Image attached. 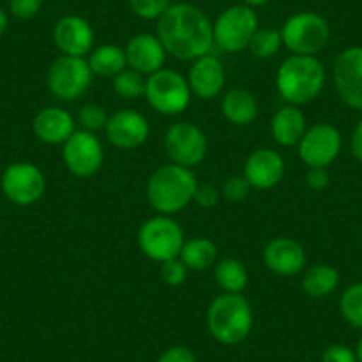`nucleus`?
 <instances>
[{
  "mask_svg": "<svg viewBox=\"0 0 362 362\" xmlns=\"http://www.w3.org/2000/svg\"><path fill=\"white\" fill-rule=\"evenodd\" d=\"M156 36L167 54L180 61H196L214 48V23L197 6L189 2L170 4L158 18Z\"/></svg>",
  "mask_w": 362,
  "mask_h": 362,
  "instance_id": "1",
  "label": "nucleus"
},
{
  "mask_svg": "<svg viewBox=\"0 0 362 362\" xmlns=\"http://www.w3.org/2000/svg\"><path fill=\"white\" fill-rule=\"evenodd\" d=\"M197 177L192 169L176 163L158 167L148 181V201L160 215H174L189 206L197 189Z\"/></svg>",
  "mask_w": 362,
  "mask_h": 362,
  "instance_id": "2",
  "label": "nucleus"
},
{
  "mask_svg": "<svg viewBox=\"0 0 362 362\" xmlns=\"http://www.w3.org/2000/svg\"><path fill=\"white\" fill-rule=\"evenodd\" d=\"M281 98L295 107L311 103L325 86V68L315 55H291L276 75Z\"/></svg>",
  "mask_w": 362,
  "mask_h": 362,
  "instance_id": "3",
  "label": "nucleus"
},
{
  "mask_svg": "<svg viewBox=\"0 0 362 362\" xmlns=\"http://www.w3.org/2000/svg\"><path fill=\"white\" fill-rule=\"evenodd\" d=\"M252 308L242 293H222L208 308V330L222 344H238L252 330Z\"/></svg>",
  "mask_w": 362,
  "mask_h": 362,
  "instance_id": "4",
  "label": "nucleus"
},
{
  "mask_svg": "<svg viewBox=\"0 0 362 362\" xmlns=\"http://www.w3.org/2000/svg\"><path fill=\"white\" fill-rule=\"evenodd\" d=\"M190 90L189 80L183 78L174 69H158L146 78V95L149 105L163 116H177L189 107Z\"/></svg>",
  "mask_w": 362,
  "mask_h": 362,
  "instance_id": "5",
  "label": "nucleus"
},
{
  "mask_svg": "<svg viewBox=\"0 0 362 362\" xmlns=\"http://www.w3.org/2000/svg\"><path fill=\"white\" fill-rule=\"evenodd\" d=\"M139 247L153 261H163L180 257L185 235L183 229L169 215H156L148 218L139 229Z\"/></svg>",
  "mask_w": 362,
  "mask_h": 362,
  "instance_id": "6",
  "label": "nucleus"
},
{
  "mask_svg": "<svg viewBox=\"0 0 362 362\" xmlns=\"http://www.w3.org/2000/svg\"><path fill=\"white\" fill-rule=\"evenodd\" d=\"M283 45L295 55H315L325 48L330 27L322 15L302 11L290 16L281 30Z\"/></svg>",
  "mask_w": 362,
  "mask_h": 362,
  "instance_id": "7",
  "label": "nucleus"
},
{
  "mask_svg": "<svg viewBox=\"0 0 362 362\" xmlns=\"http://www.w3.org/2000/svg\"><path fill=\"white\" fill-rule=\"evenodd\" d=\"M257 27V15L245 4L224 9L214 22V41L221 50L235 54L249 48Z\"/></svg>",
  "mask_w": 362,
  "mask_h": 362,
  "instance_id": "8",
  "label": "nucleus"
},
{
  "mask_svg": "<svg viewBox=\"0 0 362 362\" xmlns=\"http://www.w3.org/2000/svg\"><path fill=\"white\" fill-rule=\"evenodd\" d=\"M95 73L90 71L89 62L75 55H61L52 62L47 75L48 89L64 102H73L89 89Z\"/></svg>",
  "mask_w": 362,
  "mask_h": 362,
  "instance_id": "9",
  "label": "nucleus"
},
{
  "mask_svg": "<svg viewBox=\"0 0 362 362\" xmlns=\"http://www.w3.org/2000/svg\"><path fill=\"white\" fill-rule=\"evenodd\" d=\"M165 153L173 163L183 167H196L206 156L208 141L204 132L192 123H176L167 130L163 139Z\"/></svg>",
  "mask_w": 362,
  "mask_h": 362,
  "instance_id": "10",
  "label": "nucleus"
},
{
  "mask_svg": "<svg viewBox=\"0 0 362 362\" xmlns=\"http://www.w3.org/2000/svg\"><path fill=\"white\" fill-rule=\"evenodd\" d=\"M45 187L43 173L30 162L11 163L2 174V192L18 206L37 203L43 197Z\"/></svg>",
  "mask_w": 362,
  "mask_h": 362,
  "instance_id": "11",
  "label": "nucleus"
},
{
  "mask_svg": "<svg viewBox=\"0 0 362 362\" xmlns=\"http://www.w3.org/2000/svg\"><path fill=\"white\" fill-rule=\"evenodd\" d=\"M62 160L69 173L78 177L95 176L103 163V146L90 132H75L62 144Z\"/></svg>",
  "mask_w": 362,
  "mask_h": 362,
  "instance_id": "12",
  "label": "nucleus"
},
{
  "mask_svg": "<svg viewBox=\"0 0 362 362\" xmlns=\"http://www.w3.org/2000/svg\"><path fill=\"white\" fill-rule=\"evenodd\" d=\"M332 82L344 105L362 110V47L346 48L337 55Z\"/></svg>",
  "mask_w": 362,
  "mask_h": 362,
  "instance_id": "13",
  "label": "nucleus"
},
{
  "mask_svg": "<svg viewBox=\"0 0 362 362\" xmlns=\"http://www.w3.org/2000/svg\"><path fill=\"white\" fill-rule=\"evenodd\" d=\"M343 139L332 124L318 123L308 128L298 142V155L308 167H327L339 156Z\"/></svg>",
  "mask_w": 362,
  "mask_h": 362,
  "instance_id": "14",
  "label": "nucleus"
},
{
  "mask_svg": "<svg viewBox=\"0 0 362 362\" xmlns=\"http://www.w3.org/2000/svg\"><path fill=\"white\" fill-rule=\"evenodd\" d=\"M107 139L119 149H135L149 137V123L142 114L121 109L109 117L105 127Z\"/></svg>",
  "mask_w": 362,
  "mask_h": 362,
  "instance_id": "15",
  "label": "nucleus"
},
{
  "mask_svg": "<svg viewBox=\"0 0 362 362\" xmlns=\"http://www.w3.org/2000/svg\"><path fill=\"white\" fill-rule=\"evenodd\" d=\"M54 41L62 55L83 57L93 52L95 45V30L86 18L76 15L62 16L54 27Z\"/></svg>",
  "mask_w": 362,
  "mask_h": 362,
  "instance_id": "16",
  "label": "nucleus"
},
{
  "mask_svg": "<svg viewBox=\"0 0 362 362\" xmlns=\"http://www.w3.org/2000/svg\"><path fill=\"white\" fill-rule=\"evenodd\" d=\"M243 176L252 189H274L284 176L283 156L276 149H256L247 158L245 167H243Z\"/></svg>",
  "mask_w": 362,
  "mask_h": 362,
  "instance_id": "17",
  "label": "nucleus"
},
{
  "mask_svg": "<svg viewBox=\"0 0 362 362\" xmlns=\"http://www.w3.org/2000/svg\"><path fill=\"white\" fill-rule=\"evenodd\" d=\"M124 55H127L128 68L135 69L141 75L149 76L151 73L163 68L167 52L163 48L162 41L158 40V36H153V34H137V36H134L127 43Z\"/></svg>",
  "mask_w": 362,
  "mask_h": 362,
  "instance_id": "18",
  "label": "nucleus"
},
{
  "mask_svg": "<svg viewBox=\"0 0 362 362\" xmlns=\"http://www.w3.org/2000/svg\"><path fill=\"white\" fill-rule=\"evenodd\" d=\"M224 83V66L215 55L208 54L194 61L189 73V86L192 95L201 100H214L222 93Z\"/></svg>",
  "mask_w": 362,
  "mask_h": 362,
  "instance_id": "19",
  "label": "nucleus"
},
{
  "mask_svg": "<svg viewBox=\"0 0 362 362\" xmlns=\"http://www.w3.org/2000/svg\"><path fill=\"white\" fill-rule=\"evenodd\" d=\"M263 261L270 272L277 276L290 277L305 267V250L295 240L276 238L264 247Z\"/></svg>",
  "mask_w": 362,
  "mask_h": 362,
  "instance_id": "20",
  "label": "nucleus"
},
{
  "mask_svg": "<svg viewBox=\"0 0 362 362\" xmlns=\"http://www.w3.org/2000/svg\"><path fill=\"white\" fill-rule=\"evenodd\" d=\"M33 128L45 144H64L75 134V119L61 107H47L36 114Z\"/></svg>",
  "mask_w": 362,
  "mask_h": 362,
  "instance_id": "21",
  "label": "nucleus"
},
{
  "mask_svg": "<svg viewBox=\"0 0 362 362\" xmlns=\"http://www.w3.org/2000/svg\"><path fill=\"white\" fill-rule=\"evenodd\" d=\"M272 135L276 139L277 144L284 146V148H291V146H298V142L304 137L305 130V116L302 110L295 105H284L274 114L272 117Z\"/></svg>",
  "mask_w": 362,
  "mask_h": 362,
  "instance_id": "22",
  "label": "nucleus"
},
{
  "mask_svg": "<svg viewBox=\"0 0 362 362\" xmlns=\"http://www.w3.org/2000/svg\"><path fill=\"white\" fill-rule=\"evenodd\" d=\"M221 107L226 119L238 127H247L257 116L256 98L245 89H233L226 93Z\"/></svg>",
  "mask_w": 362,
  "mask_h": 362,
  "instance_id": "23",
  "label": "nucleus"
},
{
  "mask_svg": "<svg viewBox=\"0 0 362 362\" xmlns=\"http://www.w3.org/2000/svg\"><path fill=\"white\" fill-rule=\"evenodd\" d=\"M339 272L330 264H315L304 274L302 290L313 298H323L334 293L339 284Z\"/></svg>",
  "mask_w": 362,
  "mask_h": 362,
  "instance_id": "24",
  "label": "nucleus"
},
{
  "mask_svg": "<svg viewBox=\"0 0 362 362\" xmlns=\"http://www.w3.org/2000/svg\"><path fill=\"white\" fill-rule=\"evenodd\" d=\"M87 62H89L90 71L95 75L105 76V78L112 76L114 78L117 73L127 68V55H124L123 48L117 47V45H102V47L90 52Z\"/></svg>",
  "mask_w": 362,
  "mask_h": 362,
  "instance_id": "25",
  "label": "nucleus"
},
{
  "mask_svg": "<svg viewBox=\"0 0 362 362\" xmlns=\"http://www.w3.org/2000/svg\"><path fill=\"white\" fill-rule=\"evenodd\" d=\"M180 259L185 263L189 270H208L210 267H214L215 259H217V247H215L211 240L203 238V236L201 238H192L183 243Z\"/></svg>",
  "mask_w": 362,
  "mask_h": 362,
  "instance_id": "26",
  "label": "nucleus"
},
{
  "mask_svg": "<svg viewBox=\"0 0 362 362\" xmlns=\"http://www.w3.org/2000/svg\"><path fill=\"white\" fill-rule=\"evenodd\" d=\"M215 281L224 293H242L249 281V272L242 261L226 257L215 267Z\"/></svg>",
  "mask_w": 362,
  "mask_h": 362,
  "instance_id": "27",
  "label": "nucleus"
},
{
  "mask_svg": "<svg viewBox=\"0 0 362 362\" xmlns=\"http://www.w3.org/2000/svg\"><path fill=\"white\" fill-rule=\"evenodd\" d=\"M283 47L281 30L276 29H257L249 43V52L257 59L276 57Z\"/></svg>",
  "mask_w": 362,
  "mask_h": 362,
  "instance_id": "28",
  "label": "nucleus"
},
{
  "mask_svg": "<svg viewBox=\"0 0 362 362\" xmlns=\"http://www.w3.org/2000/svg\"><path fill=\"white\" fill-rule=\"evenodd\" d=\"M114 90L121 98L135 100L146 95V78L139 71L132 68H124L123 71L114 76Z\"/></svg>",
  "mask_w": 362,
  "mask_h": 362,
  "instance_id": "29",
  "label": "nucleus"
},
{
  "mask_svg": "<svg viewBox=\"0 0 362 362\" xmlns=\"http://www.w3.org/2000/svg\"><path fill=\"white\" fill-rule=\"evenodd\" d=\"M343 318L355 329L362 330V283L351 284L339 300Z\"/></svg>",
  "mask_w": 362,
  "mask_h": 362,
  "instance_id": "30",
  "label": "nucleus"
},
{
  "mask_svg": "<svg viewBox=\"0 0 362 362\" xmlns=\"http://www.w3.org/2000/svg\"><path fill=\"white\" fill-rule=\"evenodd\" d=\"M107 121H109V114L105 112V109L95 103H89V105H83L78 110V123L82 124L83 130L95 134V132L105 130Z\"/></svg>",
  "mask_w": 362,
  "mask_h": 362,
  "instance_id": "31",
  "label": "nucleus"
},
{
  "mask_svg": "<svg viewBox=\"0 0 362 362\" xmlns=\"http://www.w3.org/2000/svg\"><path fill=\"white\" fill-rule=\"evenodd\" d=\"M132 11L142 20H158L169 9L170 0H128Z\"/></svg>",
  "mask_w": 362,
  "mask_h": 362,
  "instance_id": "32",
  "label": "nucleus"
},
{
  "mask_svg": "<svg viewBox=\"0 0 362 362\" xmlns=\"http://www.w3.org/2000/svg\"><path fill=\"white\" fill-rule=\"evenodd\" d=\"M160 277H162L163 283L167 286H181V284L187 281V274H189V268L185 267V263L180 259V257H174V259L163 261L160 263Z\"/></svg>",
  "mask_w": 362,
  "mask_h": 362,
  "instance_id": "33",
  "label": "nucleus"
},
{
  "mask_svg": "<svg viewBox=\"0 0 362 362\" xmlns=\"http://www.w3.org/2000/svg\"><path fill=\"white\" fill-rule=\"evenodd\" d=\"M250 189H252V187L249 185V181L245 180V176H231L224 183L222 194H224V197L228 201L240 203V201H243L247 196H249Z\"/></svg>",
  "mask_w": 362,
  "mask_h": 362,
  "instance_id": "34",
  "label": "nucleus"
},
{
  "mask_svg": "<svg viewBox=\"0 0 362 362\" xmlns=\"http://www.w3.org/2000/svg\"><path fill=\"white\" fill-rule=\"evenodd\" d=\"M43 0H9V11L18 20H30L41 11Z\"/></svg>",
  "mask_w": 362,
  "mask_h": 362,
  "instance_id": "35",
  "label": "nucleus"
},
{
  "mask_svg": "<svg viewBox=\"0 0 362 362\" xmlns=\"http://www.w3.org/2000/svg\"><path fill=\"white\" fill-rule=\"evenodd\" d=\"M322 362H357L355 350L344 344H330L322 355Z\"/></svg>",
  "mask_w": 362,
  "mask_h": 362,
  "instance_id": "36",
  "label": "nucleus"
},
{
  "mask_svg": "<svg viewBox=\"0 0 362 362\" xmlns=\"http://www.w3.org/2000/svg\"><path fill=\"white\" fill-rule=\"evenodd\" d=\"M221 194L214 185H197L196 194H194V201L199 204L201 208H214L218 204Z\"/></svg>",
  "mask_w": 362,
  "mask_h": 362,
  "instance_id": "37",
  "label": "nucleus"
},
{
  "mask_svg": "<svg viewBox=\"0 0 362 362\" xmlns=\"http://www.w3.org/2000/svg\"><path fill=\"white\" fill-rule=\"evenodd\" d=\"M156 362H197V358L187 346H173L163 351Z\"/></svg>",
  "mask_w": 362,
  "mask_h": 362,
  "instance_id": "38",
  "label": "nucleus"
},
{
  "mask_svg": "<svg viewBox=\"0 0 362 362\" xmlns=\"http://www.w3.org/2000/svg\"><path fill=\"white\" fill-rule=\"evenodd\" d=\"M305 181H308V187L313 190H323L327 185H329L330 176L327 173V169L323 167H311L305 176Z\"/></svg>",
  "mask_w": 362,
  "mask_h": 362,
  "instance_id": "39",
  "label": "nucleus"
},
{
  "mask_svg": "<svg viewBox=\"0 0 362 362\" xmlns=\"http://www.w3.org/2000/svg\"><path fill=\"white\" fill-rule=\"evenodd\" d=\"M351 153L358 162H362V119L358 121L351 135Z\"/></svg>",
  "mask_w": 362,
  "mask_h": 362,
  "instance_id": "40",
  "label": "nucleus"
},
{
  "mask_svg": "<svg viewBox=\"0 0 362 362\" xmlns=\"http://www.w3.org/2000/svg\"><path fill=\"white\" fill-rule=\"evenodd\" d=\"M8 23H9V18H8V13L4 11V9L0 8V36L6 33V29H8Z\"/></svg>",
  "mask_w": 362,
  "mask_h": 362,
  "instance_id": "41",
  "label": "nucleus"
},
{
  "mask_svg": "<svg viewBox=\"0 0 362 362\" xmlns=\"http://www.w3.org/2000/svg\"><path fill=\"white\" fill-rule=\"evenodd\" d=\"M243 4L245 6H249V8H261V6H264V4H268V2H270V0H242Z\"/></svg>",
  "mask_w": 362,
  "mask_h": 362,
  "instance_id": "42",
  "label": "nucleus"
},
{
  "mask_svg": "<svg viewBox=\"0 0 362 362\" xmlns=\"http://www.w3.org/2000/svg\"><path fill=\"white\" fill-rule=\"evenodd\" d=\"M355 357H357V362H362V337L358 339L357 346H355Z\"/></svg>",
  "mask_w": 362,
  "mask_h": 362,
  "instance_id": "43",
  "label": "nucleus"
}]
</instances>
